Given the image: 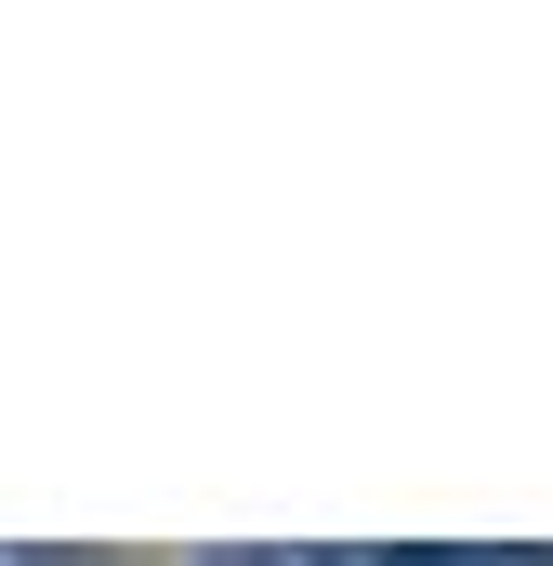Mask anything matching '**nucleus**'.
Listing matches in <instances>:
<instances>
[{"label":"nucleus","mask_w":553,"mask_h":566,"mask_svg":"<svg viewBox=\"0 0 553 566\" xmlns=\"http://www.w3.org/2000/svg\"><path fill=\"white\" fill-rule=\"evenodd\" d=\"M369 566H553L528 541H409V554H369Z\"/></svg>","instance_id":"1"},{"label":"nucleus","mask_w":553,"mask_h":566,"mask_svg":"<svg viewBox=\"0 0 553 566\" xmlns=\"http://www.w3.org/2000/svg\"><path fill=\"white\" fill-rule=\"evenodd\" d=\"M198 566H369V554H343V541H290V554H198Z\"/></svg>","instance_id":"2"}]
</instances>
